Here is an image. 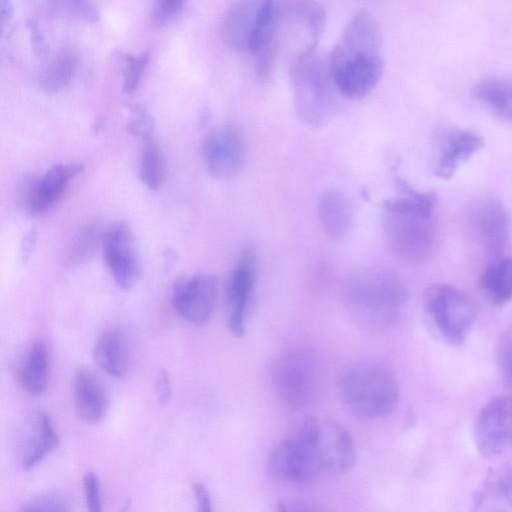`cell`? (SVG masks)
<instances>
[{"mask_svg": "<svg viewBox=\"0 0 512 512\" xmlns=\"http://www.w3.org/2000/svg\"><path fill=\"white\" fill-rule=\"evenodd\" d=\"M349 432L324 417H309L297 424L270 452L269 473L285 482L307 483L341 475L355 462Z\"/></svg>", "mask_w": 512, "mask_h": 512, "instance_id": "6da1fadb", "label": "cell"}, {"mask_svg": "<svg viewBox=\"0 0 512 512\" xmlns=\"http://www.w3.org/2000/svg\"><path fill=\"white\" fill-rule=\"evenodd\" d=\"M399 195L383 204V229L390 250L399 259L422 263L431 255L436 238L434 211L437 198L432 191L413 189L403 179Z\"/></svg>", "mask_w": 512, "mask_h": 512, "instance_id": "7a4b0ae2", "label": "cell"}, {"mask_svg": "<svg viewBox=\"0 0 512 512\" xmlns=\"http://www.w3.org/2000/svg\"><path fill=\"white\" fill-rule=\"evenodd\" d=\"M343 298L350 314L371 328H388L401 318L407 303L402 281L383 268H366L346 281Z\"/></svg>", "mask_w": 512, "mask_h": 512, "instance_id": "3957f363", "label": "cell"}, {"mask_svg": "<svg viewBox=\"0 0 512 512\" xmlns=\"http://www.w3.org/2000/svg\"><path fill=\"white\" fill-rule=\"evenodd\" d=\"M341 403L352 414L375 419L397 405L399 386L394 372L377 361H355L339 372L336 381Z\"/></svg>", "mask_w": 512, "mask_h": 512, "instance_id": "277c9868", "label": "cell"}, {"mask_svg": "<svg viewBox=\"0 0 512 512\" xmlns=\"http://www.w3.org/2000/svg\"><path fill=\"white\" fill-rule=\"evenodd\" d=\"M293 100L297 115L308 126L325 125L337 109L338 91L330 70L329 58L315 50L294 55L290 65Z\"/></svg>", "mask_w": 512, "mask_h": 512, "instance_id": "5b68a950", "label": "cell"}, {"mask_svg": "<svg viewBox=\"0 0 512 512\" xmlns=\"http://www.w3.org/2000/svg\"><path fill=\"white\" fill-rule=\"evenodd\" d=\"M425 311L433 331L447 344H462L470 332L476 307L471 297L452 284H437L425 294Z\"/></svg>", "mask_w": 512, "mask_h": 512, "instance_id": "8992f818", "label": "cell"}, {"mask_svg": "<svg viewBox=\"0 0 512 512\" xmlns=\"http://www.w3.org/2000/svg\"><path fill=\"white\" fill-rule=\"evenodd\" d=\"M271 382L277 396L285 404L298 407L306 404L319 385L320 371L315 355L304 348L281 353L273 362Z\"/></svg>", "mask_w": 512, "mask_h": 512, "instance_id": "52a82bcc", "label": "cell"}, {"mask_svg": "<svg viewBox=\"0 0 512 512\" xmlns=\"http://www.w3.org/2000/svg\"><path fill=\"white\" fill-rule=\"evenodd\" d=\"M329 64L334 83L340 94L358 100L367 96L377 85L384 71L380 52H331Z\"/></svg>", "mask_w": 512, "mask_h": 512, "instance_id": "ba28073f", "label": "cell"}, {"mask_svg": "<svg viewBox=\"0 0 512 512\" xmlns=\"http://www.w3.org/2000/svg\"><path fill=\"white\" fill-rule=\"evenodd\" d=\"M479 453L493 457L512 448V396L500 395L479 411L473 427Z\"/></svg>", "mask_w": 512, "mask_h": 512, "instance_id": "9c48e42d", "label": "cell"}, {"mask_svg": "<svg viewBox=\"0 0 512 512\" xmlns=\"http://www.w3.org/2000/svg\"><path fill=\"white\" fill-rule=\"evenodd\" d=\"M256 255L251 247L243 249L231 271L226 287V321L229 331L242 337L256 286Z\"/></svg>", "mask_w": 512, "mask_h": 512, "instance_id": "30bf717a", "label": "cell"}, {"mask_svg": "<svg viewBox=\"0 0 512 512\" xmlns=\"http://www.w3.org/2000/svg\"><path fill=\"white\" fill-rule=\"evenodd\" d=\"M217 296L216 278L210 274H198L175 282L172 306L180 317L200 326L211 319L216 308Z\"/></svg>", "mask_w": 512, "mask_h": 512, "instance_id": "8fae6325", "label": "cell"}, {"mask_svg": "<svg viewBox=\"0 0 512 512\" xmlns=\"http://www.w3.org/2000/svg\"><path fill=\"white\" fill-rule=\"evenodd\" d=\"M202 153L205 165L211 174L218 178L233 177L244 163L243 136L233 125L216 126L206 135Z\"/></svg>", "mask_w": 512, "mask_h": 512, "instance_id": "7c38bea8", "label": "cell"}, {"mask_svg": "<svg viewBox=\"0 0 512 512\" xmlns=\"http://www.w3.org/2000/svg\"><path fill=\"white\" fill-rule=\"evenodd\" d=\"M83 171L80 163L55 164L38 178L29 177L20 187V199L33 215L49 210L65 192L68 183Z\"/></svg>", "mask_w": 512, "mask_h": 512, "instance_id": "4fadbf2b", "label": "cell"}, {"mask_svg": "<svg viewBox=\"0 0 512 512\" xmlns=\"http://www.w3.org/2000/svg\"><path fill=\"white\" fill-rule=\"evenodd\" d=\"M103 255L107 266L122 289H129L140 271L134 239L124 222H115L106 230L103 239Z\"/></svg>", "mask_w": 512, "mask_h": 512, "instance_id": "5bb4252c", "label": "cell"}, {"mask_svg": "<svg viewBox=\"0 0 512 512\" xmlns=\"http://www.w3.org/2000/svg\"><path fill=\"white\" fill-rule=\"evenodd\" d=\"M472 232L481 249L490 257H498L510 235V215L498 200L487 199L478 203L471 212Z\"/></svg>", "mask_w": 512, "mask_h": 512, "instance_id": "9a60e30c", "label": "cell"}, {"mask_svg": "<svg viewBox=\"0 0 512 512\" xmlns=\"http://www.w3.org/2000/svg\"><path fill=\"white\" fill-rule=\"evenodd\" d=\"M484 146L481 135L463 128H448L437 138L433 174L449 180L460 165Z\"/></svg>", "mask_w": 512, "mask_h": 512, "instance_id": "2e32d148", "label": "cell"}, {"mask_svg": "<svg viewBox=\"0 0 512 512\" xmlns=\"http://www.w3.org/2000/svg\"><path fill=\"white\" fill-rule=\"evenodd\" d=\"M264 0H235L221 22V38L235 52L251 51L254 33Z\"/></svg>", "mask_w": 512, "mask_h": 512, "instance_id": "e0dca14e", "label": "cell"}, {"mask_svg": "<svg viewBox=\"0 0 512 512\" xmlns=\"http://www.w3.org/2000/svg\"><path fill=\"white\" fill-rule=\"evenodd\" d=\"M59 444V435L50 416L38 412L26 423L18 443L19 463L24 470L33 469Z\"/></svg>", "mask_w": 512, "mask_h": 512, "instance_id": "ac0fdd59", "label": "cell"}, {"mask_svg": "<svg viewBox=\"0 0 512 512\" xmlns=\"http://www.w3.org/2000/svg\"><path fill=\"white\" fill-rule=\"evenodd\" d=\"M73 391L75 410L83 422L97 424L106 416L109 408L107 392L90 369L76 371Z\"/></svg>", "mask_w": 512, "mask_h": 512, "instance_id": "d6986e66", "label": "cell"}, {"mask_svg": "<svg viewBox=\"0 0 512 512\" xmlns=\"http://www.w3.org/2000/svg\"><path fill=\"white\" fill-rule=\"evenodd\" d=\"M317 215L323 232L333 240L344 238L353 225L351 203L335 189H327L320 194Z\"/></svg>", "mask_w": 512, "mask_h": 512, "instance_id": "ffe728a7", "label": "cell"}, {"mask_svg": "<svg viewBox=\"0 0 512 512\" xmlns=\"http://www.w3.org/2000/svg\"><path fill=\"white\" fill-rule=\"evenodd\" d=\"M94 358L99 367L110 376L124 377L130 360L123 334L112 329L103 332L95 344Z\"/></svg>", "mask_w": 512, "mask_h": 512, "instance_id": "44dd1931", "label": "cell"}, {"mask_svg": "<svg viewBox=\"0 0 512 512\" xmlns=\"http://www.w3.org/2000/svg\"><path fill=\"white\" fill-rule=\"evenodd\" d=\"M50 374V356L46 344L36 341L29 349L20 368V382L32 395L42 394Z\"/></svg>", "mask_w": 512, "mask_h": 512, "instance_id": "7402d4cb", "label": "cell"}, {"mask_svg": "<svg viewBox=\"0 0 512 512\" xmlns=\"http://www.w3.org/2000/svg\"><path fill=\"white\" fill-rule=\"evenodd\" d=\"M77 68L78 57L75 51L62 49L39 73V87L47 94H56L70 84Z\"/></svg>", "mask_w": 512, "mask_h": 512, "instance_id": "603a6c76", "label": "cell"}, {"mask_svg": "<svg viewBox=\"0 0 512 512\" xmlns=\"http://www.w3.org/2000/svg\"><path fill=\"white\" fill-rule=\"evenodd\" d=\"M480 286L493 305L508 303L512 299V258H501L491 263L481 275Z\"/></svg>", "mask_w": 512, "mask_h": 512, "instance_id": "cb8c5ba5", "label": "cell"}, {"mask_svg": "<svg viewBox=\"0 0 512 512\" xmlns=\"http://www.w3.org/2000/svg\"><path fill=\"white\" fill-rule=\"evenodd\" d=\"M475 98L497 116L512 121V80L487 79L473 88Z\"/></svg>", "mask_w": 512, "mask_h": 512, "instance_id": "d4e9b609", "label": "cell"}, {"mask_svg": "<svg viewBox=\"0 0 512 512\" xmlns=\"http://www.w3.org/2000/svg\"><path fill=\"white\" fill-rule=\"evenodd\" d=\"M498 501L512 507V465L506 464L491 469L475 496V504Z\"/></svg>", "mask_w": 512, "mask_h": 512, "instance_id": "484cf974", "label": "cell"}, {"mask_svg": "<svg viewBox=\"0 0 512 512\" xmlns=\"http://www.w3.org/2000/svg\"><path fill=\"white\" fill-rule=\"evenodd\" d=\"M105 230L99 222H90L76 233L69 247L67 260L70 264H81L91 259L103 244Z\"/></svg>", "mask_w": 512, "mask_h": 512, "instance_id": "4316f807", "label": "cell"}, {"mask_svg": "<svg viewBox=\"0 0 512 512\" xmlns=\"http://www.w3.org/2000/svg\"><path fill=\"white\" fill-rule=\"evenodd\" d=\"M166 174L165 159L159 144L152 138L145 140L140 158V177L150 190L159 189Z\"/></svg>", "mask_w": 512, "mask_h": 512, "instance_id": "83f0119b", "label": "cell"}, {"mask_svg": "<svg viewBox=\"0 0 512 512\" xmlns=\"http://www.w3.org/2000/svg\"><path fill=\"white\" fill-rule=\"evenodd\" d=\"M53 14L84 22H97L99 12L91 0H44Z\"/></svg>", "mask_w": 512, "mask_h": 512, "instance_id": "f1b7e54d", "label": "cell"}, {"mask_svg": "<svg viewBox=\"0 0 512 512\" xmlns=\"http://www.w3.org/2000/svg\"><path fill=\"white\" fill-rule=\"evenodd\" d=\"M150 53L143 51L139 54H125L123 56V85L125 93H132L141 83L145 70L148 67Z\"/></svg>", "mask_w": 512, "mask_h": 512, "instance_id": "f546056e", "label": "cell"}, {"mask_svg": "<svg viewBox=\"0 0 512 512\" xmlns=\"http://www.w3.org/2000/svg\"><path fill=\"white\" fill-rule=\"evenodd\" d=\"M496 360L503 383L512 389V326L505 329L498 339Z\"/></svg>", "mask_w": 512, "mask_h": 512, "instance_id": "4dcf8cb0", "label": "cell"}, {"mask_svg": "<svg viewBox=\"0 0 512 512\" xmlns=\"http://www.w3.org/2000/svg\"><path fill=\"white\" fill-rule=\"evenodd\" d=\"M278 49L279 43L272 41L253 53L256 75L261 81L266 82L271 78L278 56Z\"/></svg>", "mask_w": 512, "mask_h": 512, "instance_id": "1f68e13d", "label": "cell"}, {"mask_svg": "<svg viewBox=\"0 0 512 512\" xmlns=\"http://www.w3.org/2000/svg\"><path fill=\"white\" fill-rule=\"evenodd\" d=\"M21 511H69L66 499L56 493H45L35 496L20 507Z\"/></svg>", "mask_w": 512, "mask_h": 512, "instance_id": "d6a6232c", "label": "cell"}, {"mask_svg": "<svg viewBox=\"0 0 512 512\" xmlns=\"http://www.w3.org/2000/svg\"><path fill=\"white\" fill-rule=\"evenodd\" d=\"M131 111L134 117L127 124V130L131 134L145 140L151 138L155 125L153 118L148 114L143 106L138 104H134L131 107Z\"/></svg>", "mask_w": 512, "mask_h": 512, "instance_id": "836d02e7", "label": "cell"}, {"mask_svg": "<svg viewBox=\"0 0 512 512\" xmlns=\"http://www.w3.org/2000/svg\"><path fill=\"white\" fill-rule=\"evenodd\" d=\"M185 0H155L153 20L158 25H166L180 14Z\"/></svg>", "mask_w": 512, "mask_h": 512, "instance_id": "e575fe53", "label": "cell"}, {"mask_svg": "<svg viewBox=\"0 0 512 512\" xmlns=\"http://www.w3.org/2000/svg\"><path fill=\"white\" fill-rule=\"evenodd\" d=\"M85 502L88 510L99 512L102 510L100 497V482L93 472H87L83 477Z\"/></svg>", "mask_w": 512, "mask_h": 512, "instance_id": "d590c367", "label": "cell"}, {"mask_svg": "<svg viewBox=\"0 0 512 512\" xmlns=\"http://www.w3.org/2000/svg\"><path fill=\"white\" fill-rule=\"evenodd\" d=\"M29 42L35 57L45 59L49 55V47L45 40L44 35L39 29L38 23L34 20H29L27 23Z\"/></svg>", "mask_w": 512, "mask_h": 512, "instance_id": "8d00e7d4", "label": "cell"}, {"mask_svg": "<svg viewBox=\"0 0 512 512\" xmlns=\"http://www.w3.org/2000/svg\"><path fill=\"white\" fill-rule=\"evenodd\" d=\"M156 391L160 402L166 403L170 400L172 394V386L170 377L164 370L160 371L157 376Z\"/></svg>", "mask_w": 512, "mask_h": 512, "instance_id": "74e56055", "label": "cell"}, {"mask_svg": "<svg viewBox=\"0 0 512 512\" xmlns=\"http://www.w3.org/2000/svg\"><path fill=\"white\" fill-rule=\"evenodd\" d=\"M193 492L200 511L209 512L212 510L211 498L207 487L197 482L193 485Z\"/></svg>", "mask_w": 512, "mask_h": 512, "instance_id": "f35d334b", "label": "cell"}, {"mask_svg": "<svg viewBox=\"0 0 512 512\" xmlns=\"http://www.w3.org/2000/svg\"><path fill=\"white\" fill-rule=\"evenodd\" d=\"M0 16L3 34L6 32L7 27L11 24L14 16L13 0H0Z\"/></svg>", "mask_w": 512, "mask_h": 512, "instance_id": "ab89813d", "label": "cell"}, {"mask_svg": "<svg viewBox=\"0 0 512 512\" xmlns=\"http://www.w3.org/2000/svg\"><path fill=\"white\" fill-rule=\"evenodd\" d=\"M36 237H37V233L34 229H30L24 235L23 241L21 244V250H20V255H21L22 261H26L29 258L30 254L33 250V247L35 245Z\"/></svg>", "mask_w": 512, "mask_h": 512, "instance_id": "60d3db41", "label": "cell"}, {"mask_svg": "<svg viewBox=\"0 0 512 512\" xmlns=\"http://www.w3.org/2000/svg\"><path fill=\"white\" fill-rule=\"evenodd\" d=\"M281 510H310L311 508L306 505V503H302L299 501H288L282 502L280 504Z\"/></svg>", "mask_w": 512, "mask_h": 512, "instance_id": "b9f144b4", "label": "cell"}]
</instances>
